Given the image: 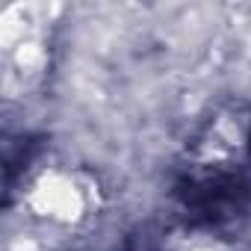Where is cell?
I'll return each instance as SVG.
<instances>
[{"label":"cell","instance_id":"cell-1","mask_svg":"<svg viewBox=\"0 0 251 251\" xmlns=\"http://www.w3.org/2000/svg\"><path fill=\"white\" fill-rule=\"evenodd\" d=\"M180 195H183L189 213H195V216H201L207 222H219V219L233 216L242 207L245 186L230 175H216L210 180L189 183Z\"/></svg>","mask_w":251,"mask_h":251}]
</instances>
